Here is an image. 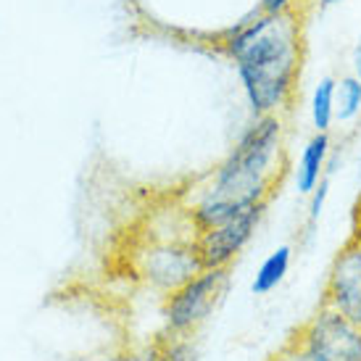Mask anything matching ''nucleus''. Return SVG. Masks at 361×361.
Instances as JSON below:
<instances>
[{
  "mask_svg": "<svg viewBox=\"0 0 361 361\" xmlns=\"http://www.w3.org/2000/svg\"><path fill=\"white\" fill-rule=\"evenodd\" d=\"M219 45L235 61L245 101L256 116H280L290 109L303 66V24L298 11H259L227 32Z\"/></svg>",
  "mask_w": 361,
  "mask_h": 361,
  "instance_id": "f257e3e1",
  "label": "nucleus"
},
{
  "mask_svg": "<svg viewBox=\"0 0 361 361\" xmlns=\"http://www.w3.org/2000/svg\"><path fill=\"white\" fill-rule=\"evenodd\" d=\"M282 119L256 116L216 169L214 185L195 211L192 221L201 232L214 230L256 203L269 201L282 177Z\"/></svg>",
  "mask_w": 361,
  "mask_h": 361,
  "instance_id": "f03ea898",
  "label": "nucleus"
},
{
  "mask_svg": "<svg viewBox=\"0 0 361 361\" xmlns=\"http://www.w3.org/2000/svg\"><path fill=\"white\" fill-rule=\"evenodd\" d=\"M303 361H361V327L338 309H324L303 330Z\"/></svg>",
  "mask_w": 361,
  "mask_h": 361,
  "instance_id": "7ed1b4c3",
  "label": "nucleus"
},
{
  "mask_svg": "<svg viewBox=\"0 0 361 361\" xmlns=\"http://www.w3.org/2000/svg\"><path fill=\"white\" fill-rule=\"evenodd\" d=\"M227 280H230V267L201 269L198 274H192L190 280L182 282L164 306V317H166L171 330H192L214 309V303L219 301V295L227 288Z\"/></svg>",
  "mask_w": 361,
  "mask_h": 361,
  "instance_id": "20e7f679",
  "label": "nucleus"
},
{
  "mask_svg": "<svg viewBox=\"0 0 361 361\" xmlns=\"http://www.w3.org/2000/svg\"><path fill=\"white\" fill-rule=\"evenodd\" d=\"M267 203H256L251 209L240 211L238 216L227 219L224 224L214 227V230L201 232V238L195 243V259L201 269H221V267H230L232 261L243 253V248L251 243L253 232L259 230L261 216L267 211Z\"/></svg>",
  "mask_w": 361,
  "mask_h": 361,
  "instance_id": "39448f33",
  "label": "nucleus"
},
{
  "mask_svg": "<svg viewBox=\"0 0 361 361\" xmlns=\"http://www.w3.org/2000/svg\"><path fill=\"white\" fill-rule=\"evenodd\" d=\"M327 306L361 327V245L348 240L332 261L327 277Z\"/></svg>",
  "mask_w": 361,
  "mask_h": 361,
  "instance_id": "423d86ee",
  "label": "nucleus"
},
{
  "mask_svg": "<svg viewBox=\"0 0 361 361\" xmlns=\"http://www.w3.org/2000/svg\"><path fill=\"white\" fill-rule=\"evenodd\" d=\"M327 153H330V135L327 132H317L301 153L298 169H295V185L301 195H311L324 177V164H327Z\"/></svg>",
  "mask_w": 361,
  "mask_h": 361,
  "instance_id": "0eeeda50",
  "label": "nucleus"
},
{
  "mask_svg": "<svg viewBox=\"0 0 361 361\" xmlns=\"http://www.w3.org/2000/svg\"><path fill=\"white\" fill-rule=\"evenodd\" d=\"M290 259H293L290 245H280L277 251H271L264 259V264L259 267L256 277H253V285H251L253 295H267V293L274 290L285 280L288 269H290Z\"/></svg>",
  "mask_w": 361,
  "mask_h": 361,
  "instance_id": "6e6552de",
  "label": "nucleus"
},
{
  "mask_svg": "<svg viewBox=\"0 0 361 361\" xmlns=\"http://www.w3.org/2000/svg\"><path fill=\"white\" fill-rule=\"evenodd\" d=\"M335 87L338 80L324 77L317 82V87L311 92V121L317 132H330L332 121H335Z\"/></svg>",
  "mask_w": 361,
  "mask_h": 361,
  "instance_id": "1a4fd4ad",
  "label": "nucleus"
},
{
  "mask_svg": "<svg viewBox=\"0 0 361 361\" xmlns=\"http://www.w3.org/2000/svg\"><path fill=\"white\" fill-rule=\"evenodd\" d=\"M361 114V80L356 74L338 80L335 87V121H353Z\"/></svg>",
  "mask_w": 361,
  "mask_h": 361,
  "instance_id": "9d476101",
  "label": "nucleus"
},
{
  "mask_svg": "<svg viewBox=\"0 0 361 361\" xmlns=\"http://www.w3.org/2000/svg\"><path fill=\"white\" fill-rule=\"evenodd\" d=\"M327 195H330V182L322 177V182L311 190V203H309V221H314L322 216V211H324V203H327Z\"/></svg>",
  "mask_w": 361,
  "mask_h": 361,
  "instance_id": "9b49d317",
  "label": "nucleus"
},
{
  "mask_svg": "<svg viewBox=\"0 0 361 361\" xmlns=\"http://www.w3.org/2000/svg\"><path fill=\"white\" fill-rule=\"evenodd\" d=\"M295 3L301 0H261V8L264 13H285V11H295Z\"/></svg>",
  "mask_w": 361,
  "mask_h": 361,
  "instance_id": "f8f14e48",
  "label": "nucleus"
},
{
  "mask_svg": "<svg viewBox=\"0 0 361 361\" xmlns=\"http://www.w3.org/2000/svg\"><path fill=\"white\" fill-rule=\"evenodd\" d=\"M351 240H356L361 245V203H359V209H356V227H353Z\"/></svg>",
  "mask_w": 361,
  "mask_h": 361,
  "instance_id": "ddd939ff",
  "label": "nucleus"
},
{
  "mask_svg": "<svg viewBox=\"0 0 361 361\" xmlns=\"http://www.w3.org/2000/svg\"><path fill=\"white\" fill-rule=\"evenodd\" d=\"M353 74L361 80V40H359V45H356V53H353Z\"/></svg>",
  "mask_w": 361,
  "mask_h": 361,
  "instance_id": "4468645a",
  "label": "nucleus"
},
{
  "mask_svg": "<svg viewBox=\"0 0 361 361\" xmlns=\"http://www.w3.org/2000/svg\"><path fill=\"white\" fill-rule=\"evenodd\" d=\"M322 8H332V6H338V3H343V0H317Z\"/></svg>",
  "mask_w": 361,
  "mask_h": 361,
  "instance_id": "2eb2a0df",
  "label": "nucleus"
},
{
  "mask_svg": "<svg viewBox=\"0 0 361 361\" xmlns=\"http://www.w3.org/2000/svg\"><path fill=\"white\" fill-rule=\"evenodd\" d=\"M298 361H303V359H298Z\"/></svg>",
  "mask_w": 361,
  "mask_h": 361,
  "instance_id": "dca6fc26",
  "label": "nucleus"
}]
</instances>
